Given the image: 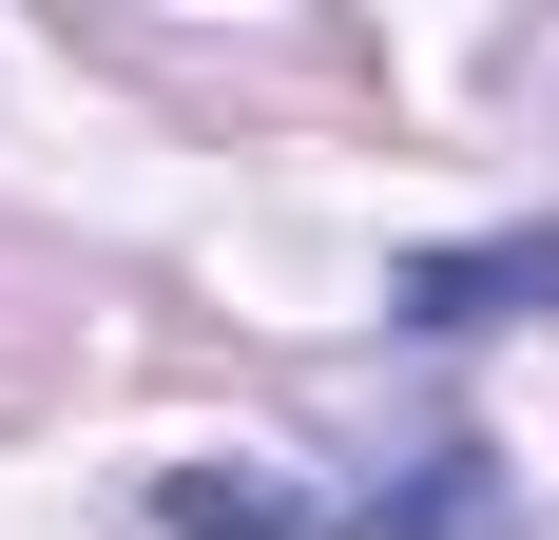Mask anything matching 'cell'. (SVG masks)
<instances>
[{"label":"cell","instance_id":"cell-1","mask_svg":"<svg viewBox=\"0 0 559 540\" xmlns=\"http://www.w3.org/2000/svg\"><path fill=\"white\" fill-rule=\"evenodd\" d=\"M521 309H559V213H540V232H483V251H405V270H386V328H425V348L521 328Z\"/></svg>","mask_w":559,"mask_h":540},{"label":"cell","instance_id":"cell-2","mask_svg":"<svg viewBox=\"0 0 559 540\" xmlns=\"http://www.w3.org/2000/svg\"><path fill=\"white\" fill-rule=\"evenodd\" d=\"M155 521L174 540H386L367 502H289V483H251V463H155Z\"/></svg>","mask_w":559,"mask_h":540}]
</instances>
